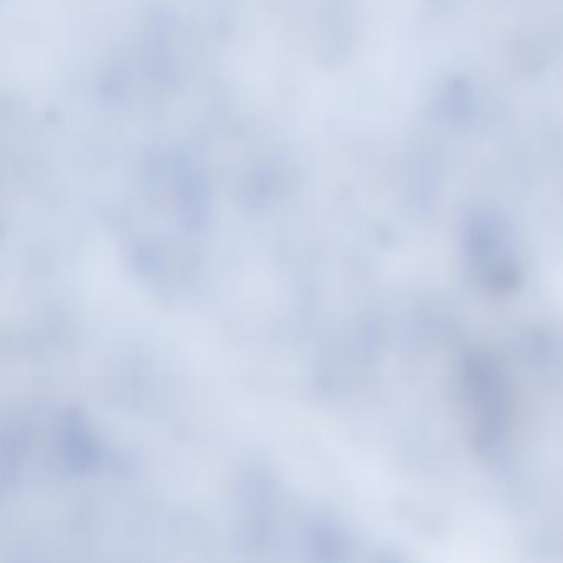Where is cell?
I'll return each mask as SVG.
<instances>
[{"label":"cell","mask_w":563,"mask_h":563,"mask_svg":"<svg viewBox=\"0 0 563 563\" xmlns=\"http://www.w3.org/2000/svg\"><path fill=\"white\" fill-rule=\"evenodd\" d=\"M460 398L474 450L494 457L509 433V390L506 375L490 355L474 352L461 364Z\"/></svg>","instance_id":"1"},{"label":"cell","mask_w":563,"mask_h":563,"mask_svg":"<svg viewBox=\"0 0 563 563\" xmlns=\"http://www.w3.org/2000/svg\"><path fill=\"white\" fill-rule=\"evenodd\" d=\"M467 252L474 275L490 291H510L519 282V268L509 243L493 223H477L470 230Z\"/></svg>","instance_id":"2"}]
</instances>
